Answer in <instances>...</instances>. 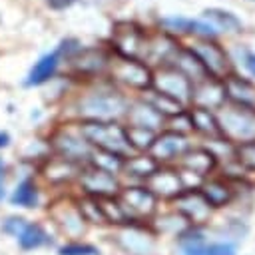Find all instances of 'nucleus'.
<instances>
[{
    "label": "nucleus",
    "instance_id": "f257e3e1",
    "mask_svg": "<svg viewBox=\"0 0 255 255\" xmlns=\"http://www.w3.org/2000/svg\"><path fill=\"white\" fill-rule=\"evenodd\" d=\"M82 137L90 143H96L100 149L104 151H112L118 155H124L129 151V143L126 139V129H122L120 126L112 124V122H86L80 126Z\"/></svg>",
    "mask_w": 255,
    "mask_h": 255
},
{
    "label": "nucleus",
    "instance_id": "f03ea898",
    "mask_svg": "<svg viewBox=\"0 0 255 255\" xmlns=\"http://www.w3.org/2000/svg\"><path fill=\"white\" fill-rule=\"evenodd\" d=\"M80 108L84 116L96 122H106L126 112V100L118 92H94L82 100Z\"/></svg>",
    "mask_w": 255,
    "mask_h": 255
},
{
    "label": "nucleus",
    "instance_id": "7ed1b4c3",
    "mask_svg": "<svg viewBox=\"0 0 255 255\" xmlns=\"http://www.w3.org/2000/svg\"><path fill=\"white\" fill-rule=\"evenodd\" d=\"M221 133L227 135L229 139L237 141H247L255 137V110L247 108H231L221 114Z\"/></svg>",
    "mask_w": 255,
    "mask_h": 255
},
{
    "label": "nucleus",
    "instance_id": "20e7f679",
    "mask_svg": "<svg viewBox=\"0 0 255 255\" xmlns=\"http://www.w3.org/2000/svg\"><path fill=\"white\" fill-rule=\"evenodd\" d=\"M112 76L137 90H145L153 82L149 68L141 60H131V58H118L112 64Z\"/></svg>",
    "mask_w": 255,
    "mask_h": 255
},
{
    "label": "nucleus",
    "instance_id": "39448f33",
    "mask_svg": "<svg viewBox=\"0 0 255 255\" xmlns=\"http://www.w3.org/2000/svg\"><path fill=\"white\" fill-rule=\"evenodd\" d=\"M114 44L122 54V58H131V60L143 58L149 50V44L143 32L133 24H120L114 34Z\"/></svg>",
    "mask_w": 255,
    "mask_h": 255
},
{
    "label": "nucleus",
    "instance_id": "423d86ee",
    "mask_svg": "<svg viewBox=\"0 0 255 255\" xmlns=\"http://www.w3.org/2000/svg\"><path fill=\"white\" fill-rule=\"evenodd\" d=\"M159 94L183 104L191 98V82L177 70V68H163L151 82Z\"/></svg>",
    "mask_w": 255,
    "mask_h": 255
},
{
    "label": "nucleus",
    "instance_id": "0eeeda50",
    "mask_svg": "<svg viewBox=\"0 0 255 255\" xmlns=\"http://www.w3.org/2000/svg\"><path fill=\"white\" fill-rule=\"evenodd\" d=\"M191 52L199 58V62L203 64V68L211 78L219 80L229 76V58L221 50V46L213 42H197L195 46H191Z\"/></svg>",
    "mask_w": 255,
    "mask_h": 255
},
{
    "label": "nucleus",
    "instance_id": "6e6552de",
    "mask_svg": "<svg viewBox=\"0 0 255 255\" xmlns=\"http://www.w3.org/2000/svg\"><path fill=\"white\" fill-rule=\"evenodd\" d=\"M191 100L195 102L197 108H205V110L217 108L225 100L223 84L215 78H205L191 88Z\"/></svg>",
    "mask_w": 255,
    "mask_h": 255
},
{
    "label": "nucleus",
    "instance_id": "1a4fd4ad",
    "mask_svg": "<svg viewBox=\"0 0 255 255\" xmlns=\"http://www.w3.org/2000/svg\"><path fill=\"white\" fill-rule=\"evenodd\" d=\"M189 147V141L179 131H163L151 143V157L153 159H171L175 155H183Z\"/></svg>",
    "mask_w": 255,
    "mask_h": 255
},
{
    "label": "nucleus",
    "instance_id": "9d476101",
    "mask_svg": "<svg viewBox=\"0 0 255 255\" xmlns=\"http://www.w3.org/2000/svg\"><path fill=\"white\" fill-rule=\"evenodd\" d=\"M223 90H225V96L235 102V106L255 110V86L249 80L227 76L223 82Z\"/></svg>",
    "mask_w": 255,
    "mask_h": 255
},
{
    "label": "nucleus",
    "instance_id": "9b49d317",
    "mask_svg": "<svg viewBox=\"0 0 255 255\" xmlns=\"http://www.w3.org/2000/svg\"><path fill=\"white\" fill-rule=\"evenodd\" d=\"M122 207L137 215H149L155 209V195L147 187H128L122 191Z\"/></svg>",
    "mask_w": 255,
    "mask_h": 255
},
{
    "label": "nucleus",
    "instance_id": "f8f14e48",
    "mask_svg": "<svg viewBox=\"0 0 255 255\" xmlns=\"http://www.w3.org/2000/svg\"><path fill=\"white\" fill-rule=\"evenodd\" d=\"M177 205H179V211L193 223H201L207 219L209 215V203L205 201V197L201 195V191H185V193H179L177 197Z\"/></svg>",
    "mask_w": 255,
    "mask_h": 255
},
{
    "label": "nucleus",
    "instance_id": "ddd939ff",
    "mask_svg": "<svg viewBox=\"0 0 255 255\" xmlns=\"http://www.w3.org/2000/svg\"><path fill=\"white\" fill-rule=\"evenodd\" d=\"M82 185L92 195H112L118 191V183L112 173H106L102 169H90L82 173Z\"/></svg>",
    "mask_w": 255,
    "mask_h": 255
},
{
    "label": "nucleus",
    "instance_id": "4468645a",
    "mask_svg": "<svg viewBox=\"0 0 255 255\" xmlns=\"http://www.w3.org/2000/svg\"><path fill=\"white\" fill-rule=\"evenodd\" d=\"M181 179L175 171H169V169H161V171H153L149 177H147V189L151 193H159L163 197H171V195H179L181 191Z\"/></svg>",
    "mask_w": 255,
    "mask_h": 255
},
{
    "label": "nucleus",
    "instance_id": "2eb2a0df",
    "mask_svg": "<svg viewBox=\"0 0 255 255\" xmlns=\"http://www.w3.org/2000/svg\"><path fill=\"white\" fill-rule=\"evenodd\" d=\"M56 149L62 153L64 159L74 161V159H82V157H90V143L84 137H76L72 133H58L54 139Z\"/></svg>",
    "mask_w": 255,
    "mask_h": 255
},
{
    "label": "nucleus",
    "instance_id": "dca6fc26",
    "mask_svg": "<svg viewBox=\"0 0 255 255\" xmlns=\"http://www.w3.org/2000/svg\"><path fill=\"white\" fill-rule=\"evenodd\" d=\"M175 58H177V70L189 80V82H201L205 78H211L207 74V70L203 68V64L199 62V58L191 52V48H181L175 52Z\"/></svg>",
    "mask_w": 255,
    "mask_h": 255
},
{
    "label": "nucleus",
    "instance_id": "f3484780",
    "mask_svg": "<svg viewBox=\"0 0 255 255\" xmlns=\"http://www.w3.org/2000/svg\"><path fill=\"white\" fill-rule=\"evenodd\" d=\"M129 124L133 128H143L153 131L159 124H161V114L151 106V104H135L129 110Z\"/></svg>",
    "mask_w": 255,
    "mask_h": 255
},
{
    "label": "nucleus",
    "instance_id": "a211bd4d",
    "mask_svg": "<svg viewBox=\"0 0 255 255\" xmlns=\"http://www.w3.org/2000/svg\"><path fill=\"white\" fill-rule=\"evenodd\" d=\"M183 167L195 175H205L215 167V155L207 149H191L183 153Z\"/></svg>",
    "mask_w": 255,
    "mask_h": 255
},
{
    "label": "nucleus",
    "instance_id": "6ab92c4d",
    "mask_svg": "<svg viewBox=\"0 0 255 255\" xmlns=\"http://www.w3.org/2000/svg\"><path fill=\"white\" fill-rule=\"evenodd\" d=\"M58 60H60V48L54 50L52 54H46L38 60V64L30 70V76L26 80V86H38L44 84L48 78H52V74L58 68Z\"/></svg>",
    "mask_w": 255,
    "mask_h": 255
},
{
    "label": "nucleus",
    "instance_id": "aec40b11",
    "mask_svg": "<svg viewBox=\"0 0 255 255\" xmlns=\"http://www.w3.org/2000/svg\"><path fill=\"white\" fill-rule=\"evenodd\" d=\"M189 120H191V128H195L197 131L205 133V135H211V137H219L223 135L221 133V128H219V122L215 120V116L205 110V108H193L191 114H189Z\"/></svg>",
    "mask_w": 255,
    "mask_h": 255
},
{
    "label": "nucleus",
    "instance_id": "412c9836",
    "mask_svg": "<svg viewBox=\"0 0 255 255\" xmlns=\"http://www.w3.org/2000/svg\"><path fill=\"white\" fill-rule=\"evenodd\" d=\"M201 195L205 197V201L213 207H221L225 205L231 197H233V191L223 183V181H209L203 185L201 189Z\"/></svg>",
    "mask_w": 255,
    "mask_h": 255
},
{
    "label": "nucleus",
    "instance_id": "4be33fe9",
    "mask_svg": "<svg viewBox=\"0 0 255 255\" xmlns=\"http://www.w3.org/2000/svg\"><path fill=\"white\" fill-rule=\"evenodd\" d=\"M203 14H205L207 20L213 22V28L215 30H225V32H239L241 30V22L233 14H229V12L211 8V10H205Z\"/></svg>",
    "mask_w": 255,
    "mask_h": 255
},
{
    "label": "nucleus",
    "instance_id": "5701e85b",
    "mask_svg": "<svg viewBox=\"0 0 255 255\" xmlns=\"http://www.w3.org/2000/svg\"><path fill=\"white\" fill-rule=\"evenodd\" d=\"M90 157L94 159V165H96V169H102V171H106V173H112V175L124 167L122 155H118V153H112V151H104V149H98V151H96V153H92Z\"/></svg>",
    "mask_w": 255,
    "mask_h": 255
},
{
    "label": "nucleus",
    "instance_id": "b1692460",
    "mask_svg": "<svg viewBox=\"0 0 255 255\" xmlns=\"http://www.w3.org/2000/svg\"><path fill=\"white\" fill-rule=\"evenodd\" d=\"M126 169L131 175L137 177H149L155 169H157V161L151 155H137V157H129L126 161Z\"/></svg>",
    "mask_w": 255,
    "mask_h": 255
},
{
    "label": "nucleus",
    "instance_id": "393cba45",
    "mask_svg": "<svg viewBox=\"0 0 255 255\" xmlns=\"http://www.w3.org/2000/svg\"><path fill=\"white\" fill-rule=\"evenodd\" d=\"M12 203L14 205H22V207H34L38 203V189H36V185L30 179H24L16 187V191L12 195Z\"/></svg>",
    "mask_w": 255,
    "mask_h": 255
},
{
    "label": "nucleus",
    "instance_id": "a878e982",
    "mask_svg": "<svg viewBox=\"0 0 255 255\" xmlns=\"http://www.w3.org/2000/svg\"><path fill=\"white\" fill-rule=\"evenodd\" d=\"M18 239H20V245L24 249H32V247H38V245H42L46 241V233H44V229L40 225H34V223L28 225L26 223V227L20 231Z\"/></svg>",
    "mask_w": 255,
    "mask_h": 255
},
{
    "label": "nucleus",
    "instance_id": "bb28decb",
    "mask_svg": "<svg viewBox=\"0 0 255 255\" xmlns=\"http://www.w3.org/2000/svg\"><path fill=\"white\" fill-rule=\"evenodd\" d=\"M126 139H128L129 147L133 145V147H137V149H145V147H151V143H153L155 137H153V131H149V129L129 126V128L126 129Z\"/></svg>",
    "mask_w": 255,
    "mask_h": 255
},
{
    "label": "nucleus",
    "instance_id": "cd10ccee",
    "mask_svg": "<svg viewBox=\"0 0 255 255\" xmlns=\"http://www.w3.org/2000/svg\"><path fill=\"white\" fill-rule=\"evenodd\" d=\"M58 219H60L62 227L66 229V233H70V235H78L84 229V223H82L84 219H82L80 211L74 207H64L62 215H58Z\"/></svg>",
    "mask_w": 255,
    "mask_h": 255
},
{
    "label": "nucleus",
    "instance_id": "c85d7f7f",
    "mask_svg": "<svg viewBox=\"0 0 255 255\" xmlns=\"http://www.w3.org/2000/svg\"><path fill=\"white\" fill-rule=\"evenodd\" d=\"M74 173H76V165H74V161H68V159L52 161L50 167L46 169V175H48V179H52V181H64V179H70Z\"/></svg>",
    "mask_w": 255,
    "mask_h": 255
},
{
    "label": "nucleus",
    "instance_id": "c756f323",
    "mask_svg": "<svg viewBox=\"0 0 255 255\" xmlns=\"http://www.w3.org/2000/svg\"><path fill=\"white\" fill-rule=\"evenodd\" d=\"M153 108L163 116V114H169V116H175V114H181V104L163 96V94H157L155 100H153Z\"/></svg>",
    "mask_w": 255,
    "mask_h": 255
},
{
    "label": "nucleus",
    "instance_id": "7c9ffc66",
    "mask_svg": "<svg viewBox=\"0 0 255 255\" xmlns=\"http://www.w3.org/2000/svg\"><path fill=\"white\" fill-rule=\"evenodd\" d=\"M102 66H104V56H100V54H96V52H86V54H82L80 64H78V68L84 70V72H96V70H100Z\"/></svg>",
    "mask_w": 255,
    "mask_h": 255
},
{
    "label": "nucleus",
    "instance_id": "2f4dec72",
    "mask_svg": "<svg viewBox=\"0 0 255 255\" xmlns=\"http://www.w3.org/2000/svg\"><path fill=\"white\" fill-rule=\"evenodd\" d=\"M80 215L82 219H88V221H106L100 205H96L94 201H84L80 205Z\"/></svg>",
    "mask_w": 255,
    "mask_h": 255
},
{
    "label": "nucleus",
    "instance_id": "473e14b6",
    "mask_svg": "<svg viewBox=\"0 0 255 255\" xmlns=\"http://www.w3.org/2000/svg\"><path fill=\"white\" fill-rule=\"evenodd\" d=\"M205 247L207 245H203V241H201L199 235H193V239H189V241L183 243L185 255H205Z\"/></svg>",
    "mask_w": 255,
    "mask_h": 255
},
{
    "label": "nucleus",
    "instance_id": "72a5a7b5",
    "mask_svg": "<svg viewBox=\"0 0 255 255\" xmlns=\"http://www.w3.org/2000/svg\"><path fill=\"white\" fill-rule=\"evenodd\" d=\"M98 251L90 245H66L60 249V255H96Z\"/></svg>",
    "mask_w": 255,
    "mask_h": 255
},
{
    "label": "nucleus",
    "instance_id": "f704fd0d",
    "mask_svg": "<svg viewBox=\"0 0 255 255\" xmlns=\"http://www.w3.org/2000/svg\"><path fill=\"white\" fill-rule=\"evenodd\" d=\"M205 255H235V247L229 243H211L205 247Z\"/></svg>",
    "mask_w": 255,
    "mask_h": 255
},
{
    "label": "nucleus",
    "instance_id": "c9c22d12",
    "mask_svg": "<svg viewBox=\"0 0 255 255\" xmlns=\"http://www.w3.org/2000/svg\"><path fill=\"white\" fill-rule=\"evenodd\" d=\"M241 159L249 165V167H255V141H245L241 145Z\"/></svg>",
    "mask_w": 255,
    "mask_h": 255
},
{
    "label": "nucleus",
    "instance_id": "e433bc0d",
    "mask_svg": "<svg viewBox=\"0 0 255 255\" xmlns=\"http://www.w3.org/2000/svg\"><path fill=\"white\" fill-rule=\"evenodd\" d=\"M26 227V221L24 219H20V217H10L6 223H4V231H8V233H12V235H20V231Z\"/></svg>",
    "mask_w": 255,
    "mask_h": 255
},
{
    "label": "nucleus",
    "instance_id": "4c0bfd02",
    "mask_svg": "<svg viewBox=\"0 0 255 255\" xmlns=\"http://www.w3.org/2000/svg\"><path fill=\"white\" fill-rule=\"evenodd\" d=\"M76 0H46V4L50 6V8H54V10H64V8H68V6H72Z\"/></svg>",
    "mask_w": 255,
    "mask_h": 255
},
{
    "label": "nucleus",
    "instance_id": "58836bf2",
    "mask_svg": "<svg viewBox=\"0 0 255 255\" xmlns=\"http://www.w3.org/2000/svg\"><path fill=\"white\" fill-rule=\"evenodd\" d=\"M245 66H247L249 74H253V76H255V54H249V56L245 58Z\"/></svg>",
    "mask_w": 255,
    "mask_h": 255
},
{
    "label": "nucleus",
    "instance_id": "ea45409f",
    "mask_svg": "<svg viewBox=\"0 0 255 255\" xmlns=\"http://www.w3.org/2000/svg\"><path fill=\"white\" fill-rule=\"evenodd\" d=\"M2 177H4V163H2V159H0V201H2V197H4V185H2Z\"/></svg>",
    "mask_w": 255,
    "mask_h": 255
},
{
    "label": "nucleus",
    "instance_id": "a19ab883",
    "mask_svg": "<svg viewBox=\"0 0 255 255\" xmlns=\"http://www.w3.org/2000/svg\"><path fill=\"white\" fill-rule=\"evenodd\" d=\"M8 143V133H0V147H4Z\"/></svg>",
    "mask_w": 255,
    "mask_h": 255
}]
</instances>
